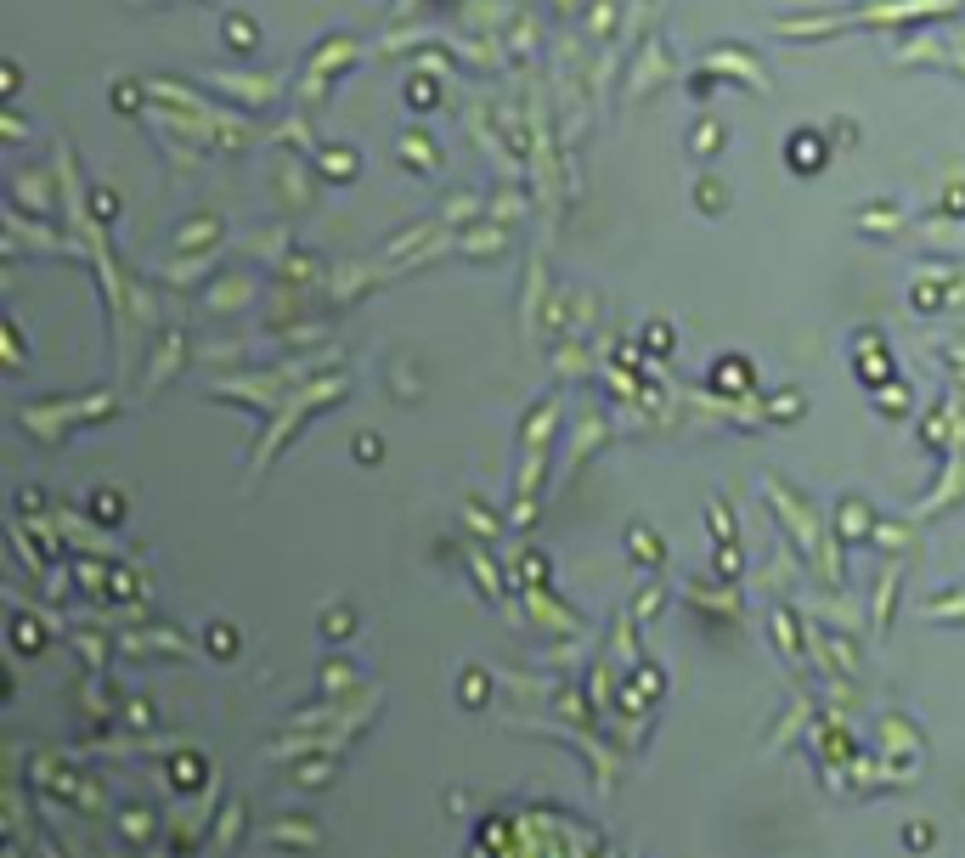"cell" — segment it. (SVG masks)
I'll return each instance as SVG.
<instances>
[{"label": "cell", "instance_id": "6da1fadb", "mask_svg": "<svg viewBox=\"0 0 965 858\" xmlns=\"http://www.w3.org/2000/svg\"><path fill=\"white\" fill-rule=\"evenodd\" d=\"M790 164H796L802 176L819 170V164H824V142H819V136H796V142H790Z\"/></svg>", "mask_w": 965, "mask_h": 858}]
</instances>
